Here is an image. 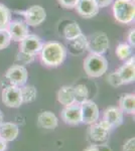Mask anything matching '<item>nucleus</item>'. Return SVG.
<instances>
[{
  "instance_id": "1",
  "label": "nucleus",
  "mask_w": 135,
  "mask_h": 151,
  "mask_svg": "<svg viewBox=\"0 0 135 151\" xmlns=\"http://www.w3.org/2000/svg\"><path fill=\"white\" fill-rule=\"evenodd\" d=\"M67 47L58 41H48L40 50L41 63L46 67L56 68L65 62L67 58Z\"/></svg>"
},
{
  "instance_id": "2",
  "label": "nucleus",
  "mask_w": 135,
  "mask_h": 151,
  "mask_svg": "<svg viewBox=\"0 0 135 151\" xmlns=\"http://www.w3.org/2000/svg\"><path fill=\"white\" fill-rule=\"evenodd\" d=\"M85 73L91 78H99L107 72L108 60L103 55L90 53L84 60Z\"/></svg>"
},
{
  "instance_id": "3",
  "label": "nucleus",
  "mask_w": 135,
  "mask_h": 151,
  "mask_svg": "<svg viewBox=\"0 0 135 151\" xmlns=\"http://www.w3.org/2000/svg\"><path fill=\"white\" fill-rule=\"evenodd\" d=\"M114 18L122 24L131 23L134 20L135 6L132 0H115L113 4Z\"/></svg>"
},
{
  "instance_id": "4",
  "label": "nucleus",
  "mask_w": 135,
  "mask_h": 151,
  "mask_svg": "<svg viewBox=\"0 0 135 151\" xmlns=\"http://www.w3.org/2000/svg\"><path fill=\"white\" fill-rule=\"evenodd\" d=\"M109 48V38L103 31H97L87 37V50L91 53L104 55Z\"/></svg>"
},
{
  "instance_id": "5",
  "label": "nucleus",
  "mask_w": 135,
  "mask_h": 151,
  "mask_svg": "<svg viewBox=\"0 0 135 151\" xmlns=\"http://www.w3.org/2000/svg\"><path fill=\"white\" fill-rule=\"evenodd\" d=\"M111 129L112 128L104 120H102L101 122H95L91 124L89 128V137L91 141L96 144L105 143L109 138Z\"/></svg>"
},
{
  "instance_id": "6",
  "label": "nucleus",
  "mask_w": 135,
  "mask_h": 151,
  "mask_svg": "<svg viewBox=\"0 0 135 151\" xmlns=\"http://www.w3.org/2000/svg\"><path fill=\"white\" fill-rule=\"evenodd\" d=\"M5 78L9 81L11 85L17 87H22L25 85L28 79L27 70L24 65H14L7 70Z\"/></svg>"
},
{
  "instance_id": "7",
  "label": "nucleus",
  "mask_w": 135,
  "mask_h": 151,
  "mask_svg": "<svg viewBox=\"0 0 135 151\" xmlns=\"http://www.w3.org/2000/svg\"><path fill=\"white\" fill-rule=\"evenodd\" d=\"M2 102L9 108H18L22 105L20 87L10 85L2 91Z\"/></svg>"
},
{
  "instance_id": "8",
  "label": "nucleus",
  "mask_w": 135,
  "mask_h": 151,
  "mask_svg": "<svg viewBox=\"0 0 135 151\" xmlns=\"http://www.w3.org/2000/svg\"><path fill=\"white\" fill-rule=\"evenodd\" d=\"M80 106L81 112H82V123L91 125V124L97 122L99 119L100 112L95 102L87 100L82 104H80Z\"/></svg>"
},
{
  "instance_id": "9",
  "label": "nucleus",
  "mask_w": 135,
  "mask_h": 151,
  "mask_svg": "<svg viewBox=\"0 0 135 151\" xmlns=\"http://www.w3.org/2000/svg\"><path fill=\"white\" fill-rule=\"evenodd\" d=\"M46 18V12L40 5H32L24 12V21L27 25H40Z\"/></svg>"
},
{
  "instance_id": "10",
  "label": "nucleus",
  "mask_w": 135,
  "mask_h": 151,
  "mask_svg": "<svg viewBox=\"0 0 135 151\" xmlns=\"http://www.w3.org/2000/svg\"><path fill=\"white\" fill-rule=\"evenodd\" d=\"M62 119L66 124L73 126L82 123V112L80 104L74 103L70 106H66L62 111Z\"/></svg>"
},
{
  "instance_id": "11",
  "label": "nucleus",
  "mask_w": 135,
  "mask_h": 151,
  "mask_svg": "<svg viewBox=\"0 0 135 151\" xmlns=\"http://www.w3.org/2000/svg\"><path fill=\"white\" fill-rule=\"evenodd\" d=\"M9 35H10L11 40L20 42L24 37L29 35V28L25 21L23 20H15L12 21L7 26Z\"/></svg>"
},
{
  "instance_id": "12",
  "label": "nucleus",
  "mask_w": 135,
  "mask_h": 151,
  "mask_svg": "<svg viewBox=\"0 0 135 151\" xmlns=\"http://www.w3.org/2000/svg\"><path fill=\"white\" fill-rule=\"evenodd\" d=\"M43 43L41 41L40 37H38L35 35H28L26 37H24L22 40L20 41V48L21 52L30 53V55H34L40 52L41 47H43Z\"/></svg>"
},
{
  "instance_id": "13",
  "label": "nucleus",
  "mask_w": 135,
  "mask_h": 151,
  "mask_svg": "<svg viewBox=\"0 0 135 151\" xmlns=\"http://www.w3.org/2000/svg\"><path fill=\"white\" fill-rule=\"evenodd\" d=\"M103 120L111 128L119 127L123 123V112L119 107H109L104 111Z\"/></svg>"
},
{
  "instance_id": "14",
  "label": "nucleus",
  "mask_w": 135,
  "mask_h": 151,
  "mask_svg": "<svg viewBox=\"0 0 135 151\" xmlns=\"http://www.w3.org/2000/svg\"><path fill=\"white\" fill-rule=\"evenodd\" d=\"M77 12L84 18L95 17L99 13V7L94 0H79L75 7Z\"/></svg>"
},
{
  "instance_id": "15",
  "label": "nucleus",
  "mask_w": 135,
  "mask_h": 151,
  "mask_svg": "<svg viewBox=\"0 0 135 151\" xmlns=\"http://www.w3.org/2000/svg\"><path fill=\"white\" fill-rule=\"evenodd\" d=\"M123 85L133 83L135 80V58L134 57L126 60V63L117 70Z\"/></svg>"
},
{
  "instance_id": "16",
  "label": "nucleus",
  "mask_w": 135,
  "mask_h": 151,
  "mask_svg": "<svg viewBox=\"0 0 135 151\" xmlns=\"http://www.w3.org/2000/svg\"><path fill=\"white\" fill-rule=\"evenodd\" d=\"M67 42L69 52L74 55H82L87 50V36L83 33H81L77 37L67 40Z\"/></svg>"
},
{
  "instance_id": "17",
  "label": "nucleus",
  "mask_w": 135,
  "mask_h": 151,
  "mask_svg": "<svg viewBox=\"0 0 135 151\" xmlns=\"http://www.w3.org/2000/svg\"><path fill=\"white\" fill-rule=\"evenodd\" d=\"M18 133L19 129L16 124L10 122H2L0 124V138L6 142L15 140Z\"/></svg>"
},
{
  "instance_id": "18",
  "label": "nucleus",
  "mask_w": 135,
  "mask_h": 151,
  "mask_svg": "<svg viewBox=\"0 0 135 151\" xmlns=\"http://www.w3.org/2000/svg\"><path fill=\"white\" fill-rule=\"evenodd\" d=\"M38 126L45 129H55L58 127V118L53 112L43 111L38 117Z\"/></svg>"
},
{
  "instance_id": "19",
  "label": "nucleus",
  "mask_w": 135,
  "mask_h": 151,
  "mask_svg": "<svg viewBox=\"0 0 135 151\" xmlns=\"http://www.w3.org/2000/svg\"><path fill=\"white\" fill-rule=\"evenodd\" d=\"M58 101L64 106H70L75 101V93H74V87L71 86H64L58 92Z\"/></svg>"
},
{
  "instance_id": "20",
  "label": "nucleus",
  "mask_w": 135,
  "mask_h": 151,
  "mask_svg": "<svg viewBox=\"0 0 135 151\" xmlns=\"http://www.w3.org/2000/svg\"><path fill=\"white\" fill-rule=\"evenodd\" d=\"M119 108L123 113L134 114L135 96L133 94H123L119 99Z\"/></svg>"
},
{
  "instance_id": "21",
  "label": "nucleus",
  "mask_w": 135,
  "mask_h": 151,
  "mask_svg": "<svg viewBox=\"0 0 135 151\" xmlns=\"http://www.w3.org/2000/svg\"><path fill=\"white\" fill-rule=\"evenodd\" d=\"M81 33H83L82 30H81V27L79 26V24L77 22H75V21H70V22H68L63 29V35L67 40L77 37Z\"/></svg>"
},
{
  "instance_id": "22",
  "label": "nucleus",
  "mask_w": 135,
  "mask_h": 151,
  "mask_svg": "<svg viewBox=\"0 0 135 151\" xmlns=\"http://www.w3.org/2000/svg\"><path fill=\"white\" fill-rule=\"evenodd\" d=\"M20 91L22 103H31L36 99L38 92L33 86H22L20 87Z\"/></svg>"
},
{
  "instance_id": "23",
  "label": "nucleus",
  "mask_w": 135,
  "mask_h": 151,
  "mask_svg": "<svg viewBox=\"0 0 135 151\" xmlns=\"http://www.w3.org/2000/svg\"><path fill=\"white\" fill-rule=\"evenodd\" d=\"M74 93H75V101L78 104H82L89 98V90L85 85L80 84L74 87Z\"/></svg>"
},
{
  "instance_id": "24",
  "label": "nucleus",
  "mask_w": 135,
  "mask_h": 151,
  "mask_svg": "<svg viewBox=\"0 0 135 151\" xmlns=\"http://www.w3.org/2000/svg\"><path fill=\"white\" fill-rule=\"evenodd\" d=\"M11 20V12L4 4L0 3V29L7 28Z\"/></svg>"
},
{
  "instance_id": "25",
  "label": "nucleus",
  "mask_w": 135,
  "mask_h": 151,
  "mask_svg": "<svg viewBox=\"0 0 135 151\" xmlns=\"http://www.w3.org/2000/svg\"><path fill=\"white\" fill-rule=\"evenodd\" d=\"M131 53H132V48L131 45H129L128 43H120L116 48V55L119 60H128L131 57Z\"/></svg>"
},
{
  "instance_id": "26",
  "label": "nucleus",
  "mask_w": 135,
  "mask_h": 151,
  "mask_svg": "<svg viewBox=\"0 0 135 151\" xmlns=\"http://www.w3.org/2000/svg\"><path fill=\"white\" fill-rule=\"evenodd\" d=\"M34 60V55H30V53L24 52H19L16 55V62L18 63V65H29Z\"/></svg>"
},
{
  "instance_id": "27",
  "label": "nucleus",
  "mask_w": 135,
  "mask_h": 151,
  "mask_svg": "<svg viewBox=\"0 0 135 151\" xmlns=\"http://www.w3.org/2000/svg\"><path fill=\"white\" fill-rule=\"evenodd\" d=\"M10 42H11V37L8 30H7V28L0 29V50L9 47Z\"/></svg>"
},
{
  "instance_id": "28",
  "label": "nucleus",
  "mask_w": 135,
  "mask_h": 151,
  "mask_svg": "<svg viewBox=\"0 0 135 151\" xmlns=\"http://www.w3.org/2000/svg\"><path fill=\"white\" fill-rule=\"evenodd\" d=\"M107 82L109 83L112 87H120L123 85L121 78H120V76L118 75L117 70L110 73V74L107 76Z\"/></svg>"
},
{
  "instance_id": "29",
  "label": "nucleus",
  "mask_w": 135,
  "mask_h": 151,
  "mask_svg": "<svg viewBox=\"0 0 135 151\" xmlns=\"http://www.w3.org/2000/svg\"><path fill=\"white\" fill-rule=\"evenodd\" d=\"M79 0H58V3L66 9H73L75 8Z\"/></svg>"
},
{
  "instance_id": "30",
  "label": "nucleus",
  "mask_w": 135,
  "mask_h": 151,
  "mask_svg": "<svg viewBox=\"0 0 135 151\" xmlns=\"http://www.w3.org/2000/svg\"><path fill=\"white\" fill-rule=\"evenodd\" d=\"M123 151H135V138L132 137L125 142Z\"/></svg>"
},
{
  "instance_id": "31",
  "label": "nucleus",
  "mask_w": 135,
  "mask_h": 151,
  "mask_svg": "<svg viewBox=\"0 0 135 151\" xmlns=\"http://www.w3.org/2000/svg\"><path fill=\"white\" fill-rule=\"evenodd\" d=\"M127 40H128L129 45L134 47V45H135V30H134V28H132V29H130V30H129L128 36H127Z\"/></svg>"
},
{
  "instance_id": "32",
  "label": "nucleus",
  "mask_w": 135,
  "mask_h": 151,
  "mask_svg": "<svg viewBox=\"0 0 135 151\" xmlns=\"http://www.w3.org/2000/svg\"><path fill=\"white\" fill-rule=\"evenodd\" d=\"M96 2V4L98 5L99 8H104V7L109 6L112 3L113 0H94Z\"/></svg>"
},
{
  "instance_id": "33",
  "label": "nucleus",
  "mask_w": 135,
  "mask_h": 151,
  "mask_svg": "<svg viewBox=\"0 0 135 151\" xmlns=\"http://www.w3.org/2000/svg\"><path fill=\"white\" fill-rule=\"evenodd\" d=\"M7 149V142L0 138V151H5Z\"/></svg>"
},
{
  "instance_id": "34",
  "label": "nucleus",
  "mask_w": 135,
  "mask_h": 151,
  "mask_svg": "<svg viewBox=\"0 0 135 151\" xmlns=\"http://www.w3.org/2000/svg\"><path fill=\"white\" fill-rule=\"evenodd\" d=\"M84 151H100V149L96 145H91L89 147L86 148Z\"/></svg>"
},
{
  "instance_id": "35",
  "label": "nucleus",
  "mask_w": 135,
  "mask_h": 151,
  "mask_svg": "<svg viewBox=\"0 0 135 151\" xmlns=\"http://www.w3.org/2000/svg\"><path fill=\"white\" fill-rule=\"evenodd\" d=\"M3 122V113H2V111L0 110V124Z\"/></svg>"
}]
</instances>
